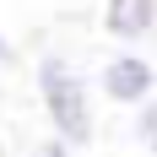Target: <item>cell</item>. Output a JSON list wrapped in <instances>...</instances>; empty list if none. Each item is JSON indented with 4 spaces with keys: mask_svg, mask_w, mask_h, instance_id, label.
Returning a JSON list of instances; mask_svg holds the SVG:
<instances>
[{
    "mask_svg": "<svg viewBox=\"0 0 157 157\" xmlns=\"http://www.w3.org/2000/svg\"><path fill=\"white\" fill-rule=\"evenodd\" d=\"M33 81H38V98H44V114H49V125H54V136H60V141H71V146L81 152V146L98 136L92 81L81 76L65 54H44V60H38V71H33Z\"/></svg>",
    "mask_w": 157,
    "mask_h": 157,
    "instance_id": "cell-1",
    "label": "cell"
},
{
    "mask_svg": "<svg viewBox=\"0 0 157 157\" xmlns=\"http://www.w3.org/2000/svg\"><path fill=\"white\" fill-rule=\"evenodd\" d=\"M98 87H103V98H114V103L141 109V103L157 98V65L146 60V54H136V49H119V54H109V60L98 65Z\"/></svg>",
    "mask_w": 157,
    "mask_h": 157,
    "instance_id": "cell-2",
    "label": "cell"
},
{
    "mask_svg": "<svg viewBox=\"0 0 157 157\" xmlns=\"http://www.w3.org/2000/svg\"><path fill=\"white\" fill-rule=\"evenodd\" d=\"M103 33L114 44H146L157 33V0H103Z\"/></svg>",
    "mask_w": 157,
    "mask_h": 157,
    "instance_id": "cell-3",
    "label": "cell"
},
{
    "mask_svg": "<svg viewBox=\"0 0 157 157\" xmlns=\"http://www.w3.org/2000/svg\"><path fill=\"white\" fill-rule=\"evenodd\" d=\"M136 141H141L146 157H157V98L136 109Z\"/></svg>",
    "mask_w": 157,
    "mask_h": 157,
    "instance_id": "cell-4",
    "label": "cell"
},
{
    "mask_svg": "<svg viewBox=\"0 0 157 157\" xmlns=\"http://www.w3.org/2000/svg\"><path fill=\"white\" fill-rule=\"evenodd\" d=\"M38 157H81V152H76L71 141H60V136H49V141L38 146Z\"/></svg>",
    "mask_w": 157,
    "mask_h": 157,
    "instance_id": "cell-5",
    "label": "cell"
},
{
    "mask_svg": "<svg viewBox=\"0 0 157 157\" xmlns=\"http://www.w3.org/2000/svg\"><path fill=\"white\" fill-rule=\"evenodd\" d=\"M0 65H16V44L6 38V33H0Z\"/></svg>",
    "mask_w": 157,
    "mask_h": 157,
    "instance_id": "cell-6",
    "label": "cell"
},
{
    "mask_svg": "<svg viewBox=\"0 0 157 157\" xmlns=\"http://www.w3.org/2000/svg\"><path fill=\"white\" fill-rule=\"evenodd\" d=\"M0 157H6V146H0Z\"/></svg>",
    "mask_w": 157,
    "mask_h": 157,
    "instance_id": "cell-7",
    "label": "cell"
}]
</instances>
